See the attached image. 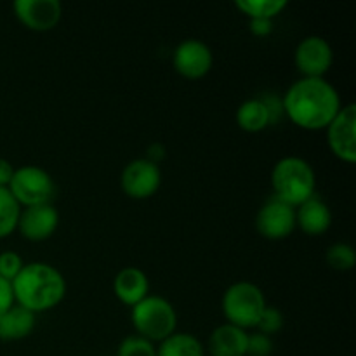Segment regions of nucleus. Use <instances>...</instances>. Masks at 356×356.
<instances>
[{
	"instance_id": "obj_13",
	"label": "nucleus",
	"mask_w": 356,
	"mask_h": 356,
	"mask_svg": "<svg viewBox=\"0 0 356 356\" xmlns=\"http://www.w3.org/2000/svg\"><path fill=\"white\" fill-rule=\"evenodd\" d=\"M59 225V212L52 204L33 205L21 209L17 232L30 242H45L56 233Z\"/></svg>"
},
{
	"instance_id": "obj_1",
	"label": "nucleus",
	"mask_w": 356,
	"mask_h": 356,
	"mask_svg": "<svg viewBox=\"0 0 356 356\" xmlns=\"http://www.w3.org/2000/svg\"><path fill=\"white\" fill-rule=\"evenodd\" d=\"M284 113L292 124L306 131H322L329 127L341 104L339 92L325 79H299L282 97Z\"/></svg>"
},
{
	"instance_id": "obj_29",
	"label": "nucleus",
	"mask_w": 356,
	"mask_h": 356,
	"mask_svg": "<svg viewBox=\"0 0 356 356\" xmlns=\"http://www.w3.org/2000/svg\"><path fill=\"white\" fill-rule=\"evenodd\" d=\"M13 174H14L13 163L6 159H0V188L9 186L10 179H13Z\"/></svg>"
},
{
	"instance_id": "obj_7",
	"label": "nucleus",
	"mask_w": 356,
	"mask_h": 356,
	"mask_svg": "<svg viewBox=\"0 0 356 356\" xmlns=\"http://www.w3.org/2000/svg\"><path fill=\"white\" fill-rule=\"evenodd\" d=\"M327 131V143L330 152L341 162L353 165L356 162V106L346 104L334 117Z\"/></svg>"
},
{
	"instance_id": "obj_23",
	"label": "nucleus",
	"mask_w": 356,
	"mask_h": 356,
	"mask_svg": "<svg viewBox=\"0 0 356 356\" xmlns=\"http://www.w3.org/2000/svg\"><path fill=\"white\" fill-rule=\"evenodd\" d=\"M117 356H156V348L143 337L129 336L118 344Z\"/></svg>"
},
{
	"instance_id": "obj_22",
	"label": "nucleus",
	"mask_w": 356,
	"mask_h": 356,
	"mask_svg": "<svg viewBox=\"0 0 356 356\" xmlns=\"http://www.w3.org/2000/svg\"><path fill=\"white\" fill-rule=\"evenodd\" d=\"M327 264L337 271H350L356 264V252L350 243H334L327 249Z\"/></svg>"
},
{
	"instance_id": "obj_30",
	"label": "nucleus",
	"mask_w": 356,
	"mask_h": 356,
	"mask_svg": "<svg viewBox=\"0 0 356 356\" xmlns=\"http://www.w3.org/2000/svg\"><path fill=\"white\" fill-rule=\"evenodd\" d=\"M163 159H165V148H163L162 145H159V143H156V145H152L148 149H146V160H149V162L159 165L160 160Z\"/></svg>"
},
{
	"instance_id": "obj_26",
	"label": "nucleus",
	"mask_w": 356,
	"mask_h": 356,
	"mask_svg": "<svg viewBox=\"0 0 356 356\" xmlns=\"http://www.w3.org/2000/svg\"><path fill=\"white\" fill-rule=\"evenodd\" d=\"M273 353V341L270 336L256 332L249 334L247 339V356H271Z\"/></svg>"
},
{
	"instance_id": "obj_10",
	"label": "nucleus",
	"mask_w": 356,
	"mask_h": 356,
	"mask_svg": "<svg viewBox=\"0 0 356 356\" xmlns=\"http://www.w3.org/2000/svg\"><path fill=\"white\" fill-rule=\"evenodd\" d=\"M212 52L205 42L198 38H186L174 49L172 66L181 76L188 80H200L211 72Z\"/></svg>"
},
{
	"instance_id": "obj_20",
	"label": "nucleus",
	"mask_w": 356,
	"mask_h": 356,
	"mask_svg": "<svg viewBox=\"0 0 356 356\" xmlns=\"http://www.w3.org/2000/svg\"><path fill=\"white\" fill-rule=\"evenodd\" d=\"M235 7L249 19H273L287 7V0H236Z\"/></svg>"
},
{
	"instance_id": "obj_9",
	"label": "nucleus",
	"mask_w": 356,
	"mask_h": 356,
	"mask_svg": "<svg viewBox=\"0 0 356 356\" xmlns=\"http://www.w3.org/2000/svg\"><path fill=\"white\" fill-rule=\"evenodd\" d=\"M334 63V51L329 42L318 35L302 38L294 52V65L305 79H323Z\"/></svg>"
},
{
	"instance_id": "obj_21",
	"label": "nucleus",
	"mask_w": 356,
	"mask_h": 356,
	"mask_svg": "<svg viewBox=\"0 0 356 356\" xmlns=\"http://www.w3.org/2000/svg\"><path fill=\"white\" fill-rule=\"evenodd\" d=\"M21 205L7 188H0V238L13 235L17 229Z\"/></svg>"
},
{
	"instance_id": "obj_4",
	"label": "nucleus",
	"mask_w": 356,
	"mask_h": 356,
	"mask_svg": "<svg viewBox=\"0 0 356 356\" xmlns=\"http://www.w3.org/2000/svg\"><path fill=\"white\" fill-rule=\"evenodd\" d=\"M131 320L138 332L136 336L149 343H162L170 334L176 332L177 327L176 308L160 296H148L132 306Z\"/></svg>"
},
{
	"instance_id": "obj_8",
	"label": "nucleus",
	"mask_w": 356,
	"mask_h": 356,
	"mask_svg": "<svg viewBox=\"0 0 356 356\" xmlns=\"http://www.w3.org/2000/svg\"><path fill=\"white\" fill-rule=\"evenodd\" d=\"M120 186L129 198L146 200L162 186V170L149 160L136 159L122 170Z\"/></svg>"
},
{
	"instance_id": "obj_27",
	"label": "nucleus",
	"mask_w": 356,
	"mask_h": 356,
	"mask_svg": "<svg viewBox=\"0 0 356 356\" xmlns=\"http://www.w3.org/2000/svg\"><path fill=\"white\" fill-rule=\"evenodd\" d=\"M14 305L16 302H14L13 285H10V282L0 278V315L6 313L9 308H13Z\"/></svg>"
},
{
	"instance_id": "obj_18",
	"label": "nucleus",
	"mask_w": 356,
	"mask_h": 356,
	"mask_svg": "<svg viewBox=\"0 0 356 356\" xmlns=\"http://www.w3.org/2000/svg\"><path fill=\"white\" fill-rule=\"evenodd\" d=\"M236 124L245 132H261L271 125V115L263 97L247 99L236 110Z\"/></svg>"
},
{
	"instance_id": "obj_17",
	"label": "nucleus",
	"mask_w": 356,
	"mask_h": 356,
	"mask_svg": "<svg viewBox=\"0 0 356 356\" xmlns=\"http://www.w3.org/2000/svg\"><path fill=\"white\" fill-rule=\"evenodd\" d=\"M37 327V315L14 305L0 315V341L26 339Z\"/></svg>"
},
{
	"instance_id": "obj_5",
	"label": "nucleus",
	"mask_w": 356,
	"mask_h": 356,
	"mask_svg": "<svg viewBox=\"0 0 356 356\" xmlns=\"http://www.w3.org/2000/svg\"><path fill=\"white\" fill-rule=\"evenodd\" d=\"M266 306L263 291L252 282H236L229 285L222 296V315L226 323L245 332L256 329Z\"/></svg>"
},
{
	"instance_id": "obj_6",
	"label": "nucleus",
	"mask_w": 356,
	"mask_h": 356,
	"mask_svg": "<svg viewBox=\"0 0 356 356\" xmlns=\"http://www.w3.org/2000/svg\"><path fill=\"white\" fill-rule=\"evenodd\" d=\"M7 190L21 207H33V205L51 204L56 186L47 170L37 165H23L14 169Z\"/></svg>"
},
{
	"instance_id": "obj_15",
	"label": "nucleus",
	"mask_w": 356,
	"mask_h": 356,
	"mask_svg": "<svg viewBox=\"0 0 356 356\" xmlns=\"http://www.w3.org/2000/svg\"><path fill=\"white\" fill-rule=\"evenodd\" d=\"M330 225H332V212L329 205L316 195L296 207V226H299L306 235H323L330 228Z\"/></svg>"
},
{
	"instance_id": "obj_2",
	"label": "nucleus",
	"mask_w": 356,
	"mask_h": 356,
	"mask_svg": "<svg viewBox=\"0 0 356 356\" xmlns=\"http://www.w3.org/2000/svg\"><path fill=\"white\" fill-rule=\"evenodd\" d=\"M10 285L14 302L35 315L54 309L66 296L65 277L58 268L47 263L24 264Z\"/></svg>"
},
{
	"instance_id": "obj_25",
	"label": "nucleus",
	"mask_w": 356,
	"mask_h": 356,
	"mask_svg": "<svg viewBox=\"0 0 356 356\" xmlns=\"http://www.w3.org/2000/svg\"><path fill=\"white\" fill-rule=\"evenodd\" d=\"M23 257L14 250H6V252L0 254V278H3V280L13 282L23 270Z\"/></svg>"
},
{
	"instance_id": "obj_11",
	"label": "nucleus",
	"mask_w": 356,
	"mask_h": 356,
	"mask_svg": "<svg viewBox=\"0 0 356 356\" xmlns=\"http://www.w3.org/2000/svg\"><path fill=\"white\" fill-rule=\"evenodd\" d=\"M256 229L266 240H284L296 229V209L271 197L256 216Z\"/></svg>"
},
{
	"instance_id": "obj_19",
	"label": "nucleus",
	"mask_w": 356,
	"mask_h": 356,
	"mask_svg": "<svg viewBox=\"0 0 356 356\" xmlns=\"http://www.w3.org/2000/svg\"><path fill=\"white\" fill-rule=\"evenodd\" d=\"M156 356H205V348L193 334L174 332L160 343Z\"/></svg>"
},
{
	"instance_id": "obj_14",
	"label": "nucleus",
	"mask_w": 356,
	"mask_h": 356,
	"mask_svg": "<svg viewBox=\"0 0 356 356\" xmlns=\"http://www.w3.org/2000/svg\"><path fill=\"white\" fill-rule=\"evenodd\" d=\"M113 294L122 305L136 306L149 296V280L139 268H124L113 280Z\"/></svg>"
},
{
	"instance_id": "obj_12",
	"label": "nucleus",
	"mask_w": 356,
	"mask_h": 356,
	"mask_svg": "<svg viewBox=\"0 0 356 356\" xmlns=\"http://www.w3.org/2000/svg\"><path fill=\"white\" fill-rule=\"evenodd\" d=\"M14 16L31 31H49L61 21L63 6L59 0H16Z\"/></svg>"
},
{
	"instance_id": "obj_28",
	"label": "nucleus",
	"mask_w": 356,
	"mask_h": 356,
	"mask_svg": "<svg viewBox=\"0 0 356 356\" xmlns=\"http://www.w3.org/2000/svg\"><path fill=\"white\" fill-rule=\"evenodd\" d=\"M249 26L252 35L263 38L271 35V31H273V19H250Z\"/></svg>"
},
{
	"instance_id": "obj_24",
	"label": "nucleus",
	"mask_w": 356,
	"mask_h": 356,
	"mask_svg": "<svg viewBox=\"0 0 356 356\" xmlns=\"http://www.w3.org/2000/svg\"><path fill=\"white\" fill-rule=\"evenodd\" d=\"M284 315H282V312L278 308H275V306H266L263 312V315H261L259 322H257V327L256 329L259 330L261 334H264V336H273V334L280 332L282 329H284Z\"/></svg>"
},
{
	"instance_id": "obj_3",
	"label": "nucleus",
	"mask_w": 356,
	"mask_h": 356,
	"mask_svg": "<svg viewBox=\"0 0 356 356\" xmlns=\"http://www.w3.org/2000/svg\"><path fill=\"white\" fill-rule=\"evenodd\" d=\"M271 188L275 198L296 209L315 197V170L301 156H284L271 170Z\"/></svg>"
},
{
	"instance_id": "obj_16",
	"label": "nucleus",
	"mask_w": 356,
	"mask_h": 356,
	"mask_svg": "<svg viewBox=\"0 0 356 356\" xmlns=\"http://www.w3.org/2000/svg\"><path fill=\"white\" fill-rule=\"evenodd\" d=\"M249 334L235 325H219L212 330L207 341V351L211 356H247Z\"/></svg>"
}]
</instances>
